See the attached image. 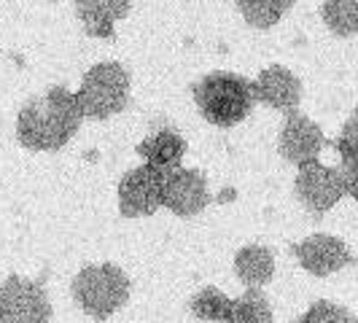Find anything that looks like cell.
<instances>
[{
  "instance_id": "6da1fadb",
  "label": "cell",
  "mask_w": 358,
  "mask_h": 323,
  "mask_svg": "<svg viewBox=\"0 0 358 323\" xmlns=\"http://www.w3.org/2000/svg\"><path fill=\"white\" fill-rule=\"evenodd\" d=\"M84 113L78 108L76 92L68 87H52L19 108L17 141L27 151H59L73 141Z\"/></svg>"
},
{
  "instance_id": "7a4b0ae2",
  "label": "cell",
  "mask_w": 358,
  "mask_h": 323,
  "mask_svg": "<svg viewBox=\"0 0 358 323\" xmlns=\"http://www.w3.org/2000/svg\"><path fill=\"white\" fill-rule=\"evenodd\" d=\"M194 103L205 122L213 127H234L248 119L253 110V89L251 78L237 76L229 71L208 73L202 81L192 87Z\"/></svg>"
},
{
  "instance_id": "3957f363",
  "label": "cell",
  "mask_w": 358,
  "mask_h": 323,
  "mask_svg": "<svg viewBox=\"0 0 358 323\" xmlns=\"http://www.w3.org/2000/svg\"><path fill=\"white\" fill-rule=\"evenodd\" d=\"M129 278L116 264H90L73 278V299L94 321H106L119 313L129 299Z\"/></svg>"
},
{
  "instance_id": "277c9868",
  "label": "cell",
  "mask_w": 358,
  "mask_h": 323,
  "mask_svg": "<svg viewBox=\"0 0 358 323\" xmlns=\"http://www.w3.org/2000/svg\"><path fill=\"white\" fill-rule=\"evenodd\" d=\"M84 119H110L122 113L129 100V73L119 62H97L84 73L76 92Z\"/></svg>"
},
{
  "instance_id": "5b68a950",
  "label": "cell",
  "mask_w": 358,
  "mask_h": 323,
  "mask_svg": "<svg viewBox=\"0 0 358 323\" xmlns=\"http://www.w3.org/2000/svg\"><path fill=\"white\" fill-rule=\"evenodd\" d=\"M294 192L315 218H323L331 208L340 205L342 197H348L340 167H329L318 159L299 167L294 178Z\"/></svg>"
},
{
  "instance_id": "8992f818",
  "label": "cell",
  "mask_w": 358,
  "mask_h": 323,
  "mask_svg": "<svg viewBox=\"0 0 358 323\" xmlns=\"http://www.w3.org/2000/svg\"><path fill=\"white\" fill-rule=\"evenodd\" d=\"M0 323H52V302L46 288L8 275L0 283Z\"/></svg>"
},
{
  "instance_id": "52a82bcc",
  "label": "cell",
  "mask_w": 358,
  "mask_h": 323,
  "mask_svg": "<svg viewBox=\"0 0 358 323\" xmlns=\"http://www.w3.org/2000/svg\"><path fill=\"white\" fill-rule=\"evenodd\" d=\"M162 192H164V173L141 164L129 170L119 183V210L124 218H143L154 215L162 208Z\"/></svg>"
},
{
  "instance_id": "ba28073f",
  "label": "cell",
  "mask_w": 358,
  "mask_h": 323,
  "mask_svg": "<svg viewBox=\"0 0 358 323\" xmlns=\"http://www.w3.org/2000/svg\"><path fill=\"white\" fill-rule=\"evenodd\" d=\"M210 205V189L205 173L192 167H176L164 173V192H162V208L178 218H192L202 213Z\"/></svg>"
},
{
  "instance_id": "9c48e42d",
  "label": "cell",
  "mask_w": 358,
  "mask_h": 323,
  "mask_svg": "<svg viewBox=\"0 0 358 323\" xmlns=\"http://www.w3.org/2000/svg\"><path fill=\"white\" fill-rule=\"evenodd\" d=\"M323 148H326V135H323L321 127L299 110L286 113L283 129L278 135V151L283 159L302 167L307 162L318 159Z\"/></svg>"
},
{
  "instance_id": "30bf717a",
  "label": "cell",
  "mask_w": 358,
  "mask_h": 323,
  "mask_svg": "<svg viewBox=\"0 0 358 323\" xmlns=\"http://www.w3.org/2000/svg\"><path fill=\"white\" fill-rule=\"evenodd\" d=\"M294 256L299 259L302 269H307L315 278H329L340 269L350 267L356 261V256L345 245V240L334 234H310L302 243L294 245Z\"/></svg>"
},
{
  "instance_id": "8fae6325",
  "label": "cell",
  "mask_w": 358,
  "mask_h": 323,
  "mask_svg": "<svg viewBox=\"0 0 358 323\" xmlns=\"http://www.w3.org/2000/svg\"><path fill=\"white\" fill-rule=\"evenodd\" d=\"M253 100L275 108L280 113H291L302 103V81L299 76L283 68V65H269L251 81Z\"/></svg>"
},
{
  "instance_id": "7c38bea8",
  "label": "cell",
  "mask_w": 358,
  "mask_h": 323,
  "mask_svg": "<svg viewBox=\"0 0 358 323\" xmlns=\"http://www.w3.org/2000/svg\"><path fill=\"white\" fill-rule=\"evenodd\" d=\"M73 3L84 24V33L106 41L116 36V22L124 19L132 8V0H73Z\"/></svg>"
},
{
  "instance_id": "4fadbf2b",
  "label": "cell",
  "mask_w": 358,
  "mask_h": 323,
  "mask_svg": "<svg viewBox=\"0 0 358 323\" xmlns=\"http://www.w3.org/2000/svg\"><path fill=\"white\" fill-rule=\"evenodd\" d=\"M186 141L180 138L176 129H157L154 135H148L145 141L138 143V154L143 157L145 164L157 167L162 173H170L176 167H183V157H186Z\"/></svg>"
},
{
  "instance_id": "5bb4252c",
  "label": "cell",
  "mask_w": 358,
  "mask_h": 323,
  "mask_svg": "<svg viewBox=\"0 0 358 323\" xmlns=\"http://www.w3.org/2000/svg\"><path fill=\"white\" fill-rule=\"evenodd\" d=\"M234 275L245 288H264L275 275V256L267 245H245L234 256Z\"/></svg>"
},
{
  "instance_id": "9a60e30c",
  "label": "cell",
  "mask_w": 358,
  "mask_h": 323,
  "mask_svg": "<svg viewBox=\"0 0 358 323\" xmlns=\"http://www.w3.org/2000/svg\"><path fill=\"white\" fill-rule=\"evenodd\" d=\"M243 19L256 30H269L294 8V0H237Z\"/></svg>"
},
{
  "instance_id": "2e32d148",
  "label": "cell",
  "mask_w": 358,
  "mask_h": 323,
  "mask_svg": "<svg viewBox=\"0 0 358 323\" xmlns=\"http://www.w3.org/2000/svg\"><path fill=\"white\" fill-rule=\"evenodd\" d=\"M224 323H272V307L262 288H245L243 296H237L232 313Z\"/></svg>"
},
{
  "instance_id": "e0dca14e",
  "label": "cell",
  "mask_w": 358,
  "mask_h": 323,
  "mask_svg": "<svg viewBox=\"0 0 358 323\" xmlns=\"http://www.w3.org/2000/svg\"><path fill=\"white\" fill-rule=\"evenodd\" d=\"M232 305H234L232 296H227L221 288L208 286V288H202L197 296L192 299L189 310H192V315L199 318V321L224 323L229 318V313H232Z\"/></svg>"
},
{
  "instance_id": "ac0fdd59",
  "label": "cell",
  "mask_w": 358,
  "mask_h": 323,
  "mask_svg": "<svg viewBox=\"0 0 358 323\" xmlns=\"http://www.w3.org/2000/svg\"><path fill=\"white\" fill-rule=\"evenodd\" d=\"M323 24L334 36H356L358 33V0H323Z\"/></svg>"
},
{
  "instance_id": "d6986e66",
  "label": "cell",
  "mask_w": 358,
  "mask_h": 323,
  "mask_svg": "<svg viewBox=\"0 0 358 323\" xmlns=\"http://www.w3.org/2000/svg\"><path fill=\"white\" fill-rule=\"evenodd\" d=\"M296 323H358V315H353L348 307L321 299V302L310 305V310Z\"/></svg>"
},
{
  "instance_id": "ffe728a7",
  "label": "cell",
  "mask_w": 358,
  "mask_h": 323,
  "mask_svg": "<svg viewBox=\"0 0 358 323\" xmlns=\"http://www.w3.org/2000/svg\"><path fill=\"white\" fill-rule=\"evenodd\" d=\"M334 148L340 154V159H348V157H358V106L356 110L350 113V119L342 127L340 138L334 141Z\"/></svg>"
},
{
  "instance_id": "44dd1931",
  "label": "cell",
  "mask_w": 358,
  "mask_h": 323,
  "mask_svg": "<svg viewBox=\"0 0 358 323\" xmlns=\"http://www.w3.org/2000/svg\"><path fill=\"white\" fill-rule=\"evenodd\" d=\"M340 170H342V178H345V192H348V197L358 202V157L340 159Z\"/></svg>"
},
{
  "instance_id": "7402d4cb",
  "label": "cell",
  "mask_w": 358,
  "mask_h": 323,
  "mask_svg": "<svg viewBox=\"0 0 358 323\" xmlns=\"http://www.w3.org/2000/svg\"><path fill=\"white\" fill-rule=\"evenodd\" d=\"M49 3H57V0H49Z\"/></svg>"
}]
</instances>
